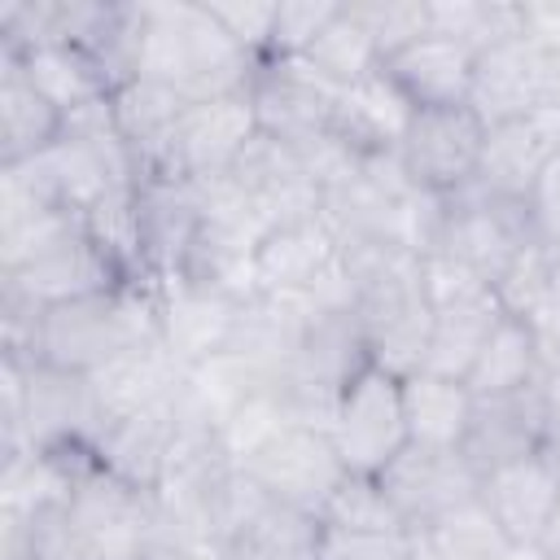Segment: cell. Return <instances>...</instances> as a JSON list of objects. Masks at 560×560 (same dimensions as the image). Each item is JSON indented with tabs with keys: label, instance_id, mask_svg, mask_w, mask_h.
Instances as JSON below:
<instances>
[{
	"label": "cell",
	"instance_id": "cell-1",
	"mask_svg": "<svg viewBox=\"0 0 560 560\" xmlns=\"http://www.w3.org/2000/svg\"><path fill=\"white\" fill-rule=\"evenodd\" d=\"M136 26V70L131 79H153L175 88L184 101H214L249 92L258 61L241 52L206 4H131Z\"/></svg>",
	"mask_w": 560,
	"mask_h": 560
},
{
	"label": "cell",
	"instance_id": "cell-2",
	"mask_svg": "<svg viewBox=\"0 0 560 560\" xmlns=\"http://www.w3.org/2000/svg\"><path fill=\"white\" fill-rule=\"evenodd\" d=\"M158 337H162L158 284L122 280L105 293L48 306L39 319L35 359L66 368V372H79V376H92L96 368H105L122 350L158 341Z\"/></svg>",
	"mask_w": 560,
	"mask_h": 560
},
{
	"label": "cell",
	"instance_id": "cell-3",
	"mask_svg": "<svg viewBox=\"0 0 560 560\" xmlns=\"http://www.w3.org/2000/svg\"><path fill=\"white\" fill-rule=\"evenodd\" d=\"M346 472H385L407 446V411H402V376L385 372L381 363H363L332 411V429H328Z\"/></svg>",
	"mask_w": 560,
	"mask_h": 560
},
{
	"label": "cell",
	"instance_id": "cell-4",
	"mask_svg": "<svg viewBox=\"0 0 560 560\" xmlns=\"http://www.w3.org/2000/svg\"><path fill=\"white\" fill-rule=\"evenodd\" d=\"M66 516L79 529L92 560H153L158 551V503L149 490H136L105 472L96 459L83 464Z\"/></svg>",
	"mask_w": 560,
	"mask_h": 560
},
{
	"label": "cell",
	"instance_id": "cell-5",
	"mask_svg": "<svg viewBox=\"0 0 560 560\" xmlns=\"http://www.w3.org/2000/svg\"><path fill=\"white\" fill-rule=\"evenodd\" d=\"M556 101H560V52L547 48L529 26L477 52L468 109L486 127L529 118Z\"/></svg>",
	"mask_w": 560,
	"mask_h": 560
},
{
	"label": "cell",
	"instance_id": "cell-6",
	"mask_svg": "<svg viewBox=\"0 0 560 560\" xmlns=\"http://www.w3.org/2000/svg\"><path fill=\"white\" fill-rule=\"evenodd\" d=\"M258 136L254 101L249 92L214 96V101H188L179 114L171 140L144 171V179H210L236 166V158ZM140 179V184H144Z\"/></svg>",
	"mask_w": 560,
	"mask_h": 560
},
{
	"label": "cell",
	"instance_id": "cell-7",
	"mask_svg": "<svg viewBox=\"0 0 560 560\" xmlns=\"http://www.w3.org/2000/svg\"><path fill=\"white\" fill-rule=\"evenodd\" d=\"M481 144H486V122L468 105L416 109L398 144V162L416 188L455 197L477 179Z\"/></svg>",
	"mask_w": 560,
	"mask_h": 560
},
{
	"label": "cell",
	"instance_id": "cell-8",
	"mask_svg": "<svg viewBox=\"0 0 560 560\" xmlns=\"http://www.w3.org/2000/svg\"><path fill=\"white\" fill-rule=\"evenodd\" d=\"M341 88L328 83L306 57H262L249 79V101L258 131L284 144L319 136L332 127Z\"/></svg>",
	"mask_w": 560,
	"mask_h": 560
},
{
	"label": "cell",
	"instance_id": "cell-9",
	"mask_svg": "<svg viewBox=\"0 0 560 560\" xmlns=\"http://www.w3.org/2000/svg\"><path fill=\"white\" fill-rule=\"evenodd\" d=\"M525 245H534L525 201H494V197H481L472 188L446 197V219H442L438 249L455 254L490 289L503 280V271L512 267V258Z\"/></svg>",
	"mask_w": 560,
	"mask_h": 560
},
{
	"label": "cell",
	"instance_id": "cell-10",
	"mask_svg": "<svg viewBox=\"0 0 560 560\" xmlns=\"http://www.w3.org/2000/svg\"><path fill=\"white\" fill-rule=\"evenodd\" d=\"M245 472L267 490V499L289 503L311 516H319L324 503L332 499V490L346 481V464H341L332 438L311 424H289L276 442H267L245 464Z\"/></svg>",
	"mask_w": 560,
	"mask_h": 560
},
{
	"label": "cell",
	"instance_id": "cell-11",
	"mask_svg": "<svg viewBox=\"0 0 560 560\" xmlns=\"http://www.w3.org/2000/svg\"><path fill=\"white\" fill-rule=\"evenodd\" d=\"M394 508L402 512L407 529H424L464 503L477 499L481 477L464 459V451H429V446H407L385 472H376Z\"/></svg>",
	"mask_w": 560,
	"mask_h": 560
},
{
	"label": "cell",
	"instance_id": "cell-12",
	"mask_svg": "<svg viewBox=\"0 0 560 560\" xmlns=\"http://www.w3.org/2000/svg\"><path fill=\"white\" fill-rule=\"evenodd\" d=\"M547 446H551V407H547L542 385L534 381L529 389H516V394L477 398L472 424L459 451L477 468V477H486L490 468L525 459Z\"/></svg>",
	"mask_w": 560,
	"mask_h": 560
},
{
	"label": "cell",
	"instance_id": "cell-13",
	"mask_svg": "<svg viewBox=\"0 0 560 560\" xmlns=\"http://www.w3.org/2000/svg\"><path fill=\"white\" fill-rule=\"evenodd\" d=\"M241 298L201 284V280H166L158 284V319H162V346L175 354L179 368H197L210 354L228 350L236 328Z\"/></svg>",
	"mask_w": 560,
	"mask_h": 560
},
{
	"label": "cell",
	"instance_id": "cell-14",
	"mask_svg": "<svg viewBox=\"0 0 560 560\" xmlns=\"http://www.w3.org/2000/svg\"><path fill=\"white\" fill-rule=\"evenodd\" d=\"M127 271L109 258L105 245H96L83 232H74L70 241L52 245L48 254H39L35 262L18 267L4 276V289L26 298L31 306L48 311V306H61V302H74V298H92V293H105L114 284H122Z\"/></svg>",
	"mask_w": 560,
	"mask_h": 560
},
{
	"label": "cell",
	"instance_id": "cell-15",
	"mask_svg": "<svg viewBox=\"0 0 560 560\" xmlns=\"http://www.w3.org/2000/svg\"><path fill=\"white\" fill-rule=\"evenodd\" d=\"M477 499L508 542H538L560 499V459L551 451H534L525 459L499 464L481 477Z\"/></svg>",
	"mask_w": 560,
	"mask_h": 560
},
{
	"label": "cell",
	"instance_id": "cell-16",
	"mask_svg": "<svg viewBox=\"0 0 560 560\" xmlns=\"http://www.w3.org/2000/svg\"><path fill=\"white\" fill-rule=\"evenodd\" d=\"M381 70L398 83V92L416 109H438V105H468L472 92V70H477V48L451 35H416L398 52L381 61Z\"/></svg>",
	"mask_w": 560,
	"mask_h": 560
},
{
	"label": "cell",
	"instance_id": "cell-17",
	"mask_svg": "<svg viewBox=\"0 0 560 560\" xmlns=\"http://www.w3.org/2000/svg\"><path fill=\"white\" fill-rule=\"evenodd\" d=\"M179 376L184 368L175 363V354L158 341H144V346H131L122 350L118 359H109L105 368H96L88 376V389H92V402H96V416H101V429L114 424V420H127V416H140L149 407H162L175 389H179ZM101 438V433H96Z\"/></svg>",
	"mask_w": 560,
	"mask_h": 560
},
{
	"label": "cell",
	"instance_id": "cell-18",
	"mask_svg": "<svg viewBox=\"0 0 560 560\" xmlns=\"http://www.w3.org/2000/svg\"><path fill=\"white\" fill-rule=\"evenodd\" d=\"M171 451H175V394L162 407H149L140 416L114 420L101 429V438L92 442V459L114 472L118 481L136 486V490H158L166 468H171Z\"/></svg>",
	"mask_w": 560,
	"mask_h": 560
},
{
	"label": "cell",
	"instance_id": "cell-19",
	"mask_svg": "<svg viewBox=\"0 0 560 560\" xmlns=\"http://www.w3.org/2000/svg\"><path fill=\"white\" fill-rule=\"evenodd\" d=\"M341 258V245L324 214L280 223L262 236L254 254V284L258 293H311L315 280Z\"/></svg>",
	"mask_w": 560,
	"mask_h": 560
},
{
	"label": "cell",
	"instance_id": "cell-20",
	"mask_svg": "<svg viewBox=\"0 0 560 560\" xmlns=\"http://www.w3.org/2000/svg\"><path fill=\"white\" fill-rule=\"evenodd\" d=\"M411 114H416V105L398 92V83L385 70H372L359 83L341 88L332 131L350 149H359L363 158L368 153H398V144L411 127Z\"/></svg>",
	"mask_w": 560,
	"mask_h": 560
},
{
	"label": "cell",
	"instance_id": "cell-21",
	"mask_svg": "<svg viewBox=\"0 0 560 560\" xmlns=\"http://www.w3.org/2000/svg\"><path fill=\"white\" fill-rule=\"evenodd\" d=\"M472 389L451 376L433 372H411L402 376V411H407V433L411 446L429 451H459L472 424Z\"/></svg>",
	"mask_w": 560,
	"mask_h": 560
},
{
	"label": "cell",
	"instance_id": "cell-22",
	"mask_svg": "<svg viewBox=\"0 0 560 560\" xmlns=\"http://www.w3.org/2000/svg\"><path fill=\"white\" fill-rule=\"evenodd\" d=\"M61 109L52 101H44L26 74L18 70V61L4 57V79H0V166L39 158L44 149H52L61 140Z\"/></svg>",
	"mask_w": 560,
	"mask_h": 560
},
{
	"label": "cell",
	"instance_id": "cell-23",
	"mask_svg": "<svg viewBox=\"0 0 560 560\" xmlns=\"http://www.w3.org/2000/svg\"><path fill=\"white\" fill-rule=\"evenodd\" d=\"M499 319H503V306H499L494 293H481L472 302L433 311V328H429V346H424L420 372L464 381L472 372V363H477V354H481V346H486V337L494 332Z\"/></svg>",
	"mask_w": 560,
	"mask_h": 560
},
{
	"label": "cell",
	"instance_id": "cell-24",
	"mask_svg": "<svg viewBox=\"0 0 560 560\" xmlns=\"http://www.w3.org/2000/svg\"><path fill=\"white\" fill-rule=\"evenodd\" d=\"M9 61H18V70L26 74V83L44 101H52L61 109V118L74 114V109H83V105H92V101H101V96H109V79L74 44H44V48H31V52L9 57Z\"/></svg>",
	"mask_w": 560,
	"mask_h": 560
},
{
	"label": "cell",
	"instance_id": "cell-25",
	"mask_svg": "<svg viewBox=\"0 0 560 560\" xmlns=\"http://www.w3.org/2000/svg\"><path fill=\"white\" fill-rule=\"evenodd\" d=\"M109 101H114V122H118L122 140L131 144V153L140 162V179H144V171L171 140L179 114L188 109V101L175 88L153 83V79H127Z\"/></svg>",
	"mask_w": 560,
	"mask_h": 560
},
{
	"label": "cell",
	"instance_id": "cell-26",
	"mask_svg": "<svg viewBox=\"0 0 560 560\" xmlns=\"http://www.w3.org/2000/svg\"><path fill=\"white\" fill-rule=\"evenodd\" d=\"M538 376H542V354H538L534 328L521 315H503L486 337L464 385L472 389V398H499V394L529 389Z\"/></svg>",
	"mask_w": 560,
	"mask_h": 560
},
{
	"label": "cell",
	"instance_id": "cell-27",
	"mask_svg": "<svg viewBox=\"0 0 560 560\" xmlns=\"http://www.w3.org/2000/svg\"><path fill=\"white\" fill-rule=\"evenodd\" d=\"M289 424H293V411H289V398H284L280 381H276V385H262V389H254L245 402H236V407L228 411V420L214 429V451H219L223 464L245 468V464H249L267 442H276Z\"/></svg>",
	"mask_w": 560,
	"mask_h": 560
},
{
	"label": "cell",
	"instance_id": "cell-28",
	"mask_svg": "<svg viewBox=\"0 0 560 560\" xmlns=\"http://www.w3.org/2000/svg\"><path fill=\"white\" fill-rule=\"evenodd\" d=\"M319 534H324L319 516L271 499L228 551H241L249 560H319Z\"/></svg>",
	"mask_w": 560,
	"mask_h": 560
},
{
	"label": "cell",
	"instance_id": "cell-29",
	"mask_svg": "<svg viewBox=\"0 0 560 560\" xmlns=\"http://www.w3.org/2000/svg\"><path fill=\"white\" fill-rule=\"evenodd\" d=\"M306 61L337 88L359 83L363 74L381 70V48L372 39V31L363 26V18L354 13V4H341V13L328 22V31L306 48Z\"/></svg>",
	"mask_w": 560,
	"mask_h": 560
},
{
	"label": "cell",
	"instance_id": "cell-30",
	"mask_svg": "<svg viewBox=\"0 0 560 560\" xmlns=\"http://www.w3.org/2000/svg\"><path fill=\"white\" fill-rule=\"evenodd\" d=\"M319 521L328 529H350V534H411L402 512L385 494L381 477H368V472H346V481L324 503Z\"/></svg>",
	"mask_w": 560,
	"mask_h": 560
},
{
	"label": "cell",
	"instance_id": "cell-31",
	"mask_svg": "<svg viewBox=\"0 0 560 560\" xmlns=\"http://www.w3.org/2000/svg\"><path fill=\"white\" fill-rule=\"evenodd\" d=\"M74 232H83V219L70 214V210H44V214L4 223L0 228V267H4V276L26 267V262H35L39 254H48L52 245L70 241Z\"/></svg>",
	"mask_w": 560,
	"mask_h": 560
},
{
	"label": "cell",
	"instance_id": "cell-32",
	"mask_svg": "<svg viewBox=\"0 0 560 560\" xmlns=\"http://www.w3.org/2000/svg\"><path fill=\"white\" fill-rule=\"evenodd\" d=\"M556 271H560V258H556L551 245H542V241L525 245V249L512 258V267L503 271V280L494 284V298H499L503 315H521V319H525V315L538 306V298L556 284Z\"/></svg>",
	"mask_w": 560,
	"mask_h": 560
},
{
	"label": "cell",
	"instance_id": "cell-33",
	"mask_svg": "<svg viewBox=\"0 0 560 560\" xmlns=\"http://www.w3.org/2000/svg\"><path fill=\"white\" fill-rule=\"evenodd\" d=\"M337 13H341L337 0H280L267 57H306V48L328 31Z\"/></svg>",
	"mask_w": 560,
	"mask_h": 560
},
{
	"label": "cell",
	"instance_id": "cell-34",
	"mask_svg": "<svg viewBox=\"0 0 560 560\" xmlns=\"http://www.w3.org/2000/svg\"><path fill=\"white\" fill-rule=\"evenodd\" d=\"M420 289L429 298L433 311H446V306H459V302H472L481 293H494L472 267H464L455 254L446 249H429L420 258Z\"/></svg>",
	"mask_w": 560,
	"mask_h": 560
},
{
	"label": "cell",
	"instance_id": "cell-35",
	"mask_svg": "<svg viewBox=\"0 0 560 560\" xmlns=\"http://www.w3.org/2000/svg\"><path fill=\"white\" fill-rule=\"evenodd\" d=\"M210 18L223 26V35L249 52L254 61H262L271 52V35H276V9L280 4H258V0H232V4H206Z\"/></svg>",
	"mask_w": 560,
	"mask_h": 560
},
{
	"label": "cell",
	"instance_id": "cell-36",
	"mask_svg": "<svg viewBox=\"0 0 560 560\" xmlns=\"http://www.w3.org/2000/svg\"><path fill=\"white\" fill-rule=\"evenodd\" d=\"M354 13L363 18V26L372 31L376 48H381V61L389 52H398L402 44H411L416 35L429 31V4H394V0H376V4H354Z\"/></svg>",
	"mask_w": 560,
	"mask_h": 560
},
{
	"label": "cell",
	"instance_id": "cell-37",
	"mask_svg": "<svg viewBox=\"0 0 560 560\" xmlns=\"http://www.w3.org/2000/svg\"><path fill=\"white\" fill-rule=\"evenodd\" d=\"M319 560H411V534H350L324 525Z\"/></svg>",
	"mask_w": 560,
	"mask_h": 560
},
{
	"label": "cell",
	"instance_id": "cell-38",
	"mask_svg": "<svg viewBox=\"0 0 560 560\" xmlns=\"http://www.w3.org/2000/svg\"><path fill=\"white\" fill-rule=\"evenodd\" d=\"M525 210H529V228H534V241L560 249V153L538 171L529 197H525Z\"/></svg>",
	"mask_w": 560,
	"mask_h": 560
},
{
	"label": "cell",
	"instance_id": "cell-39",
	"mask_svg": "<svg viewBox=\"0 0 560 560\" xmlns=\"http://www.w3.org/2000/svg\"><path fill=\"white\" fill-rule=\"evenodd\" d=\"M411 560H455L429 529H411Z\"/></svg>",
	"mask_w": 560,
	"mask_h": 560
},
{
	"label": "cell",
	"instance_id": "cell-40",
	"mask_svg": "<svg viewBox=\"0 0 560 560\" xmlns=\"http://www.w3.org/2000/svg\"><path fill=\"white\" fill-rule=\"evenodd\" d=\"M538 547L547 551V560H560V499H556V512H551V521H547V529H542Z\"/></svg>",
	"mask_w": 560,
	"mask_h": 560
},
{
	"label": "cell",
	"instance_id": "cell-41",
	"mask_svg": "<svg viewBox=\"0 0 560 560\" xmlns=\"http://www.w3.org/2000/svg\"><path fill=\"white\" fill-rule=\"evenodd\" d=\"M223 560H249V556H241V551H228V556H223Z\"/></svg>",
	"mask_w": 560,
	"mask_h": 560
}]
</instances>
